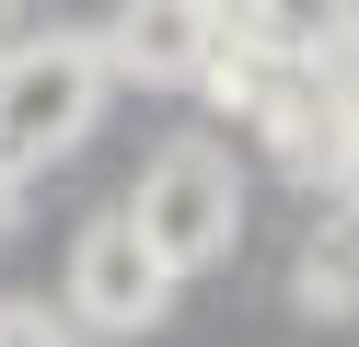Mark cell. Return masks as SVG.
I'll return each instance as SVG.
<instances>
[{
	"label": "cell",
	"instance_id": "obj_8",
	"mask_svg": "<svg viewBox=\"0 0 359 347\" xmlns=\"http://www.w3.org/2000/svg\"><path fill=\"white\" fill-rule=\"evenodd\" d=\"M220 12H232V23H266V12H278V0H220Z\"/></svg>",
	"mask_w": 359,
	"mask_h": 347
},
{
	"label": "cell",
	"instance_id": "obj_5",
	"mask_svg": "<svg viewBox=\"0 0 359 347\" xmlns=\"http://www.w3.org/2000/svg\"><path fill=\"white\" fill-rule=\"evenodd\" d=\"M0 347H70L47 301H0Z\"/></svg>",
	"mask_w": 359,
	"mask_h": 347
},
{
	"label": "cell",
	"instance_id": "obj_7",
	"mask_svg": "<svg viewBox=\"0 0 359 347\" xmlns=\"http://www.w3.org/2000/svg\"><path fill=\"white\" fill-rule=\"evenodd\" d=\"M325 12V35H359V0H313Z\"/></svg>",
	"mask_w": 359,
	"mask_h": 347
},
{
	"label": "cell",
	"instance_id": "obj_3",
	"mask_svg": "<svg viewBox=\"0 0 359 347\" xmlns=\"http://www.w3.org/2000/svg\"><path fill=\"white\" fill-rule=\"evenodd\" d=\"M174 254L140 231V208H104L93 231L70 243V313L93 324V336H151V324L174 313Z\"/></svg>",
	"mask_w": 359,
	"mask_h": 347
},
{
	"label": "cell",
	"instance_id": "obj_6",
	"mask_svg": "<svg viewBox=\"0 0 359 347\" xmlns=\"http://www.w3.org/2000/svg\"><path fill=\"white\" fill-rule=\"evenodd\" d=\"M12 220H24V162L0 151V243H12Z\"/></svg>",
	"mask_w": 359,
	"mask_h": 347
},
{
	"label": "cell",
	"instance_id": "obj_1",
	"mask_svg": "<svg viewBox=\"0 0 359 347\" xmlns=\"http://www.w3.org/2000/svg\"><path fill=\"white\" fill-rule=\"evenodd\" d=\"M104 81H116V46L104 35H24L0 58V151L12 162H58L70 139H93Z\"/></svg>",
	"mask_w": 359,
	"mask_h": 347
},
{
	"label": "cell",
	"instance_id": "obj_4",
	"mask_svg": "<svg viewBox=\"0 0 359 347\" xmlns=\"http://www.w3.org/2000/svg\"><path fill=\"white\" fill-rule=\"evenodd\" d=\"M104 46L128 81H209V58L232 46V12L220 0H116Z\"/></svg>",
	"mask_w": 359,
	"mask_h": 347
},
{
	"label": "cell",
	"instance_id": "obj_9",
	"mask_svg": "<svg viewBox=\"0 0 359 347\" xmlns=\"http://www.w3.org/2000/svg\"><path fill=\"white\" fill-rule=\"evenodd\" d=\"M0 12H12V0H0Z\"/></svg>",
	"mask_w": 359,
	"mask_h": 347
},
{
	"label": "cell",
	"instance_id": "obj_2",
	"mask_svg": "<svg viewBox=\"0 0 359 347\" xmlns=\"http://www.w3.org/2000/svg\"><path fill=\"white\" fill-rule=\"evenodd\" d=\"M128 208H140V231L174 254V266H220L243 231V174L220 139H163V151L128 174Z\"/></svg>",
	"mask_w": 359,
	"mask_h": 347
}]
</instances>
